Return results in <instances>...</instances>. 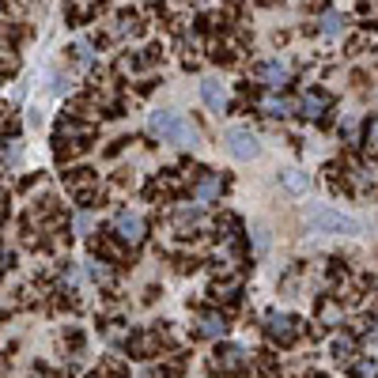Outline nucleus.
<instances>
[{
  "instance_id": "nucleus-17",
  "label": "nucleus",
  "mask_w": 378,
  "mask_h": 378,
  "mask_svg": "<svg viewBox=\"0 0 378 378\" xmlns=\"http://www.w3.org/2000/svg\"><path fill=\"white\" fill-rule=\"evenodd\" d=\"M352 355H355V340H352V337H337V340H333V360H344V363H348Z\"/></svg>"
},
{
  "instance_id": "nucleus-12",
  "label": "nucleus",
  "mask_w": 378,
  "mask_h": 378,
  "mask_svg": "<svg viewBox=\"0 0 378 378\" xmlns=\"http://www.w3.org/2000/svg\"><path fill=\"white\" fill-rule=\"evenodd\" d=\"M258 106L265 110V118H287L292 114V103H287L284 95H261Z\"/></svg>"
},
{
  "instance_id": "nucleus-20",
  "label": "nucleus",
  "mask_w": 378,
  "mask_h": 378,
  "mask_svg": "<svg viewBox=\"0 0 378 378\" xmlns=\"http://www.w3.org/2000/svg\"><path fill=\"white\" fill-rule=\"evenodd\" d=\"M91 227H95V216H91V212H80V216H76V231H80V235H87Z\"/></svg>"
},
{
  "instance_id": "nucleus-21",
  "label": "nucleus",
  "mask_w": 378,
  "mask_h": 378,
  "mask_svg": "<svg viewBox=\"0 0 378 378\" xmlns=\"http://www.w3.org/2000/svg\"><path fill=\"white\" fill-rule=\"evenodd\" d=\"M363 140H367V148L378 151V118H371V125H367V137H363Z\"/></svg>"
},
{
  "instance_id": "nucleus-11",
  "label": "nucleus",
  "mask_w": 378,
  "mask_h": 378,
  "mask_svg": "<svg viewBox=\"0 0 378 378\" xmlns=\"http://www.w3.org/2000/svg\"><path fill=\"white\" fill-rule=\"evenodd\" d=\"M197 326H201V333H205V337H224V333H227V318L224 314H216V310H208V314H201V318H197Z\"/></svg>"
},
{
  "instance_id": "nucleus-23",
  "label": "nucleus",
  "mask_w": 378,
  "mask_h": 378,
  "mask_svg": "<svg viewBox=\"0 0 378 378\" xmlns=\"http://www.w3.org/2000/svg\"><path fill=\"white\" fill-rule=\"evenodd\" d=\"M87 273H91V280H110V269H106V265H91Z\"/></svg>"
},
{
  "instance_id": "nucleus-15",
  "label": "nucleus",
  "mask_w": 378,
  "mask_h": 378,
  "mask_svg": "<svg viewBox=\"0 0 378 378\" xmlns=\"http://www.w3.org/2000/svg\"><path fill=\"white\" fill-rule=\"evenodd\" d=\"M318 318H321V326H340V321H344V310H340V303L326 299V303L318 307Z\"/></svg>"
},
{
  "instance_id": "nucleus-13",
  "label": "nucleus",
  "mask_w": 378,
  "mask_h": 378,
  "mask_svg": "<svg viewBox=\"0 0 378 378\" xmlns=\"http://www.w3.org/2000/svg\"><path fill=\"white\" fill-rule=\"evenodd\" d=\"M326 110H329V95H321V91H307L303 95V114L307 118H326Z\"/></svg>"
},
{
  "instance_id": "nucleus-1",
  "label": "nucleus",
  "mask_w": 378,
  "mask_h": 378,
  "mask_svg": "<svg viewBox=\"0 0 378 378\" xmlns=\"http://www.w3.org/2000/svg\"><path fill=\"white\" fill-rule=\"evenodd\" d=\"M151 132L159 140H166V144H174V148H185V151H193L197 144H201V132H197L189 121L182 118V114H171V110H159V114H151Z\"/></svg>"
},
{
  "instance_id": "nucleus-19",
  "label": "nucleus",
  "mask_w": 378,
  "mask_h": 378,
  "mask_svg": "<svg viewBox=\"0 0 378 378\" xmlns=\"http://www.w3.org/2000/svg\"><path fill=\"white\" fill-rule=\"evenodd\" d=\"M253 250H258V253L269 250V231H265V227H253Z\"/></svg>"
},
{
  "instance_id": "nucleus-3",
  "label": "nucleus",
  "mask_w": 378,
  "mask_h": 378,
  "mask_svg": "<svg viewBox=\"0 0 378 378\" xmlns=\"http://www.w3.org/2000/svg\"><path fill=\"white\" fill-rule=\"evenodd\" d=\"M227 151L235 155V159H242V163H250V159H258L261 155V140H258V132H250V129H242V125H235V129H227Z\"/></svg>"
},
{
  "instance_id": "nucleus-24",
  "label": "nucleus",
  "mask_w": 378,
  "mask_h": 378,
  "mask_svg": "<svg viewBox=\"0 0 378 378\" xmlns=\"http://www.w3.org/2000/svg\"><path fill=\"white\" fill-rule=\"evenodd\" d=\"M76 61H80V64H91V46H76Z\"/></svg>"
},
{
  "instance_id": "nucleus-4",
  "label": "nucleus",
  "mask_w": 378,
  "mask_h": 378,
  "mask_svg": "<svg viewBox=\"0 0 378 378\" xmlns=\"http://www.w3.org/2000/svg\"><path fill=\"white\" fill-rule=\"evenodd\" d=\"M265 333H269L276 344H292L299 337V321L292 314H284V310H269V314H265Z\"/></svg>"
},
{
  "instance_id": "nucleus-5",
  "label": "nucleus",
  "mask_w": 378,
  "mask_h": 378,
  "mask_svg": "<svg viewBox=\"0 0 378 378\" xmlns=\"http://www.w3.org/2000/svg\"><path fill=\"white\" fill-rule=\"evenodd\" d=\"M114 231H118V239L125 242V246H140L144 242V216L140 212H118L114 216Z\"/></svg>"
},
{
  "instance_id": "nucleus-6",
  "label": "nucleus",
  "mask_w": 378,
  "mask_h": 378,
  "mask_svg": "<svg viewBox=\"0 0 378 378\" xmlns=\"http://www.w3.org/2000/svg\"><path fill=\"white\" fill-rule=\"evenodd\" d=\"M258 80L265 87H273V91H280V87L292 80V72H287L284 61H265V64H258Z\"/></svg>"
},
{
  "instance_id": "nucleus-9",
  "label": "nucleus",
  "mask_w": 378,
  "mask_h": 378,
  "mask_svg": "<svg viewBox=\"0 0 378 378\" xmlns=\"http://www.w3.org/2000/svg\"><path fill=\"white\" fill-rule=\"evenodd\" d=\"M224 193V178L205 171L201 178H197V201H216V197Z\"/></svg>"
},
{
  "instance_id": "nucleus-25",
  "label": "nucleus",
  "mask_w": 378,
  "mask_h": 378,
  "mask_svg": "<svg viewBox=\"0 0 378 378\" xmlns=\"http://www.w3.org/2000/svg\"><path fill=\"white\" fill-rule=\"evenodd\" d=\"M0 212H4V208H0Z\"/></svg>"
},
{
  "instance_id": "nucleus-14",
  "label": "nucleus",
  "mask_w": 378,
  "mask_h": 378,
  "mask_svg": "<svg viewBox=\"0 0 378 378\" xmlns=\"http://www.w3.org/2000/svg\"><path fill=\"white\" fill-rule=\"evenodd\" d=\"M174 224L182 227V231H185V227L193 231L197 224H201V205H189V208L182 205V208H178V212H174Z\"/></svg>"
},
{
  "instance_id": "nucleus-10",
  "label": "nucleus",
  "mask_w": 378,
  "mask_h": 378,
  "mask_svg": "<svg viewBox=\"0 0 378 378\" xmlns=\"http://www.w3.org/2000/svg\"><path fill=\"white\" fill-rule=\"evenodd\" d=\"M280 182H284V189H287V193H307V189H310V174L307 171H299V166H287V171L280 174Z\"/></svg>"
},
{
  "instance_id": "nucleus-8",
  "label": "nucleus",
  "mask_w": 378,
  "mask_h": 378,
  "mask_svg": "<svg viewBox=\"0 0 378 378\" xmlns=\"http://www.w3.org/2000/svg\"><path fill=\"white\" fill-rule=\"evenodd\" d=\"M201 98L208 103V110H224L227 106V87L216 80V76H208V80L201 84Z\"/></svg>"
},
{
  "instance_id": "nucleus-22",
  "label": "nucleus",
  "mask_w": 378,
  "mask_h": 378,
  "mask_svg": "<svg viewBox=\"0 0 378 378\" xmlns=\"http://www.w3.org/2000/svg\"><path fill=\"white\" fill-rule=\"evenodd\" d=\"M355 378H374V363H371V360H363L360 367H355Z\"/></svg>"
},
{
  "instance_id": "nucleus-2",
  "label": "nucleus",
  "mask_w": 378,
  "mask_h": 378,
  "mask_svg": "<svg viewBox=\"0 0 378 378\" xmlns=\"http://www.w3.org/2000/svg\"><path fill=\"white\" fill-rule=\"evenodd\" d=\"M307 224L318 231V235H344V239H352V235H360V219L348 216V212H340V208H329V205H314V208H307Z\"/></svg>"
},
{
  "instance_id": "nucleus-16",
  "label": "nucleus",
  "mask_w": 378,
  "mask_h": 378,
  "mask_svg": "<svg viewBox=\"0 0 378 378\" xmlns=\"http://www.w3.org/2000/svg\"><path fill=\"white\" fill-rule=\"evenodd\" d=\"M352 182L360 189H374L378 185V171H371V166H355L352 171Z\"/></svg>"
},
{
  "instance_id": "nucleus-18",
  "label": "nucleus",
  "mask_w": 378,
  "mask_h": 378,
  "mask_svg": "<svg viewBox=\"0 0 378 378\" xmlns=\"http://www.w3.org/2000/svg\"><path fill=\"white\" fill-rule=\"evenodd\" d=\"M321 30H326V35H340V30H344V16L340 12H326V16H321Z\"/></svg>"
},
{
  "instance_id": "nucleus-7",
  "label": "nucleus",
  "mask_w": 378,
  "mask_h": 378,
  "mask_svg": "<svg viewBox=\"0 0 378 378\" xmlns=\"http://www.w3.org/2000/svg\"><path fill=\"white\" fill-rule=\"evenodd\" d=\"M246 363H250V360H246V352L235 348V344H231V348H219V352H216V360H212V367H216V371H224V374H235V371H242Z\"/></svg>"
}]
</instances>
